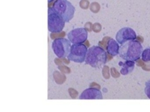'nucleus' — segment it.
<instances>
[{"instance_id":"4468645a","label":"nucleus","mask_w":150,"mask_h":112,"mask_svg":"<svg viewBox=\"0 0 150 112\" xmlns=\"http://www.w3.org/2000/svg\"><path fill=\"white\" fill-rule=\"evenodd\" d=\"M53 1H54V0H48V2L50 3V2H51Z\"/></svg>"},{"instance_id":"f257e3e1","label":"nucleus","mask_w":150,"mask_h":112,"mask_svg":"<svg viewBox=\"0 0 150 112\" xmlns=\"http://www.w3.org/2000/svg\"><path fill=\"white\" fill-rule=\"evenodd\" d=\"M143 52L141 43L137 41H130L120 47L119 55L125 61H136L138 60Z\"/></svg>"},{"instance_id":"7ed1b4c3","label":"nucleus","mask_w":150,"mask_h":112,"mask_svg":"<svg viewBox=\"0 0 150 112\" xmlns=\"http://www.w3.org/2000/svg\"><path fill=\"white\" fill-rule=\"evenodd\" d=\"M52 8L65 22H69L74 17L75 8L68 0H56L52 5Z\"/></svg>"},{"instance_id":"ddd939ff","label":"nucleus","mask_w":150,"mask_h":112,"mask_svg":"<svg viewBox=\"0 0 150 112\" xmlns=\"http://www.w3.org/2000/svg\"><path fill=\"white\" fill-rule=\"evenodd\" d=\"M144 93L147 98L150 99V80L147 81L145 84Z\"/></svg>"},{"instance_id":"20e7f679","label":"nucleus","mask_w":150,"mask_h":112,"mask_svg":"<svg viewBox=\"0 0 150 112\" xmlns=\"http://www.w3.org/2000/svg\"><path fill=\"white\" fill-rule=\"evenodd\" d=\"M65 21L59 15L57 14L52 7L48 11V29L51 33H60L65 27Z\"/></svg>"},{"instance_id":"f8f14e48","label":"nucleus","mask_w":150,"mask_h":112,"mask_svg":"<svg viewBox=\"0 0 150 112\" xmlns=\"http://www.w3.org/2000/svg\"><path fill=\"white\" fill-rule=\"evenodd\" d=\"M142 61L147 62L150 61V48H147L143 50L142 53Z\"/></svg>"},{"instance_id":"1a4fd4ad","label":"nucleus","mask_w":150,"mask_h":112,"mask_svg":"<svg viewBox=\"0 0 150 112\" xmlns=\"http://www.w3.org/2000/svg\"><path fill=\"white\" fill-rule=\"evenodd\" d=\"M79 99H103V94L100 90L91 88L82 92Z\"/></svg>"},{"instance_id":"9b49d317","label":"nucleus","mask_w":150,"mask_h":112,"mask_svg":"<svg viewBox=\"0 0 150 112\" xmlns=\"http://www.w3.org/2000/svg\"><path fill=\"white\" fill-rule=\"evenodd\" d=\"M119 65L122 67L120 73L123 75H127L132 73L135 67V62L132 61H125V62H120Z\"/></svg>"},{"instance_id":"423d86ee","label":"nucleus","mask_w":150,"mask_h":112,"mask_svg":"<svg viewBox=\"0 0 150 112\" xmlns=\"http://www.w3.org/2000/svg\"><path fill=\"white\" fill-rule=\"evenodd\" d=\"M88 49L83 44H74L71 47L68 59L76 63H82L85 61Z\"/></svg>"},{"instance_id":"f03ea898","label":"nucleus","mask_w":150,"mask_h":112,"mask_svg":"<svg viewBox=\"0 0 150 112\" xmlns=\"http://www.w3.org/2000/svg\"><path fill=\"white\" fill-rule=\"evenodd\" d=\"M107 53L99 46H92L88 50L85 58L86 63L91 67L98 69L107 62Z\"/></svg>"},{"instance_id":"6e6552de","label":"nucleus","mask_w":150,"mask_h":112,"mask_svg":"<svg viewBox=\"0 0 150 112\" xmlns=\"http://www.w3.org/2000/svg\"><path fill=\"white\" fill-rule=\"evenodd\" d=\"M136 38V33L133 29L129 27L122 28L116 33V41L121 45L130 41H134Z\"/></svg>"},{"instance_id":"39448f33","label":"nucleus","mask_w":150,"mask_h":112,"mask_svg":"<svg viewBox=\"0 0 150 112\" xmlns=\"http://www.w3.org/2000/svg\"><path fill=\"white\" fill-rule=\"evenodd\" d=\"M71 42L65 38H56L52 43V48L56 56L60 58H65L70 53Z\"/></svg>"},{"instance_id":"0eeeda50","label":"nucleus","mask_w":150,"mask_h":112,"mask_svg":"<svg viewBox=\"0 0 150 112\" xmlns=\"http://www.w3.org/2000/svg\"><path fill=\"white\" fill-rule=\"evenodd\" d=\"M67 36L72 44H82L87 39L88 32L85 28H76L70 31Z\"/></svg>"},{"instance_id":"9d476101","label":"nucleus","mask_w":150,"mask_h":112,"mask_svg":"<svg viewBox=\"0 0 150 112\" xmlns=\"http://www.w3.org/2000/svg\"><path fill=\"white\" fill-rule=\"evenodd\" d=\"M107 52L110 55L112 56H116L119 53L120 46L117 41L113 39H110L107 43Z\"/></svg>"}]
</instances>
